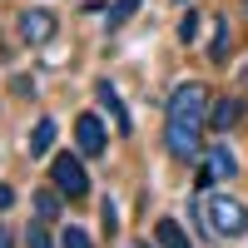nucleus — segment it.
Here are the masks:
<instances>
[{
    "label": "nucleus",
    "mask_w": 248,
    "mask_h": 248,
    "mask_svg": "<svg viewBox=\"0 0 248 248\" xmlns=\"http://www.w3.org/2000/svg\"><path fill=\"white\" fill-rule=\"evenodd\" d=\"M203 129H209L203 114H164V154L174 164H194L203 154Z\"/></svg>",
    "instance_id": "obj_1"
},
{
    "label": "nucleus",
    "mask_w": 248,
    "mask_h": 248,
    "mask_svg": "<svg viewBox=\"0 0 248 248\" xmlns=\"http://www.w3.org/2000/svg\"><path fill=\"white\" fill-rule=\"evenodd\" d=\"M50 184L70 203L75 199H90V169H85V154L79 149H55L50 154Z\"/></svg>",
    "instance_id": "obj_2"
},
{
    "label": "nucleus",
    "mask_w": 248,
    "mask_h": 248,
    "mask_svg": "<svg viewBox=\"0 0 248 248\" xmlns=\"http://www.w3.org/2000/svg\"><path fill=\"white\" fill-rule=\"evenodd\" d=\"M203 214H209L214 238H243V233H248V203L233 199V194H214V199H203Z\"/></svg>",
    "instance_id": "obj_3"
},
{
    "label": "nucleus",
    "mask_w": 248,
    "mask_h": 248,
    "mask_svg": "<svg viewBox=\"0 0 248 248\" xmlns=\"http://www.w3.org/2000/svg\"><path fill=\"white\" fill-rule=\"evenodd\" d=\"M75 149L85 154V159H99L109 149V134H105V119H99L94 109H85V114H75Z\"/></svg>",
    "instance_id": "obj_4"
},
{
    "label": "nucleus",
    "mask_w": 248,
    "mask_h": 248,
    "mask_svg": "<svg viewBox=\"0 0 248 248\" xmlns=\"http://www.w3.org/2000/svg\"><path fill=\"white\" fill-rule=\"evenodd\" d=\"M243 119H248V99H243V94H214V105H209V129H214V134L238 129Z\"/></svg>",
    "instance_id": "obj_5"
},
{
    "label": "nucleus",
    "mask_w": 248,
    "mask_h": 248,
    "mask_svg": "<svg viewBox=\"0 0 248 248\" xmlns=\"http://www.w3.org/2000/svg\"><path fill=\"white\" fill-rule=\"evenodd\" d=\"M50 35H55V15L50 10H25L20 15V40L25 45H45Z\"/></svg>",
    "instance_id": "obj_6"
},
{
    "label": "nucleus",
    "mask_w": 248,
    "mask_h": 248,
    "mask_svg": "<svg viewBox=\"0 0 248 248\" xmlns=\"http://www.w3.org/2000/svg\"><path fill=\"white\" fill-rule=\"evenodd\" d=\"M94 99H99V105H105V109L114 114L119 134H129V129H134V124H129V105H124V99H119V90L109 85V79H94Z\"/></svg>",
    "instance_id": "obj_7"
},
{
    "label": "nucleus",
    "mask_w": 248,
    "mask_h": 248,
    "mask_svg": "<svg viewBox=\"0 0 248 248\" xmlns=\"http://www.w3.org/2000/svg\"><path fill=\"white\" fill-rule=\"evenodd\" d=\"M65 194L55 189V184H40L35 189V218H45V223H60V214H65Z\"/></svg>",
    "instance_id": "obj_8"
},
{
    "label": "nucleus",
    "mask_w": 248,
    "mask_h": 248,
    "mask_svg": "<svg viewBox=\"0 0 248 248\" xmlns=\"http://www.w3.org/2000/svg\"><path fill=\"white\" fill-rule=\"evenodd\" d=\"M55 134H60V129H55V119H50V114H40V119H35V129H30V154H35V159H45V154L55 149Z\"/></svg>",
    "instance_id": "obj_9"
},
{
    "label": "nucleus",
    "mask_w": 248,
    "mask_h": 248,
    "mask_svg": "<svg viewBox=\"0 0 248 248\" xmlns=\"http://www.w3.org/2000/svg\"><path fill=\"white\" fill-rule=\"evenodd\" d=\"M154 243H159V248H194L179 218H159V223H154Z\"/></svg>",
    "instance_id": "obj_10"
},
{
    "label": "nucleus",
    "mask_w": 248,
    "mask_h": 248,
    "mask_svg": "<svg viewBox=\"0 0 248 248\" xmlns=\"http://www.w3.org/2000/svg\"><path fill=\"white\" fill-rule=\"evenodd\" d=\"M214 179H233L238 174V159L229 154V144H209V164H203Z\"/></svg>",
    "instance_id": "obj_11"
},
{
    "label": "nucleus",
    "mask_w": 248,
    "mask_h": 248,
    "mask_svg": "<svg viewBox=\"0 0 248 248\" xmlns=\"http://www.w3.org/2000/svg\"><path fill=\"white\" fill-rule=\"evenodd\" d=\"M229 45H233V25H229V20H214V45H209V60H214V65H223V60H229Z\"/></svg>",
    "instance_id": "obj_12"
},
{
    "label": "nucleus",
    "mask_w": 248,
    "mask_h": 248,
    "mask_svg": "<svg viewBox=\"0 0 248 248\" xmlns=\"http://www.w3.org/2000/svg\"><path fill=\"white\" fill-rule=\"evenodd\" d=\"M25 248H60L45 218H35V223H25Z\"/></svg>",
    "instance_id": "obj_13"
},
{
    "label": "nucleus",
    "mask_w": 248,
    "mask_h": 248,
    "mask_svg": "<svg viewBox=\"0 0 248 248\" xmlns=\"http://www.w3.org/2000/svg\"><path fill=\"white\" fill-rule=\"evenodd\" d=\"M139 5H144V0H114V5H109V15H105V30H119V25H124V20H129Z\"/></svg>",
    "instance_id": "obj_14"
},
{
    "label": "nucleus",
    "mask_w": 248,
    "mask_h": 248,
    "mask_svg": "<svg viewBox=\"0 0 248 248\" xmlns=\"http://www.w3.org/2000/svg\"><path fill=\"white\" fill-rule=\"evenodd\" d=\"M60 248H94V238H90L85 223H65V233H60Z\"/></svg>",
    "instance_id": "obj_15"
},
{
    "label": "nucleus",
    "mask_w": 248,
    "mask_h": 248,
    "mask_svg": "<svg viewBox=\"0 0 248 248\" xmlns=\"http://www.w3.org/2000/svg\"><path fill=\"white\" fill-rule=\"evenodd\" d=\"M199 25H203V20H199V15L189 10V15L179 20V45H194V40H199Z\"/></svg>",
    "instance_id": "obj_16"
},
{
    "label": "nucleus",
    "mask_w": 248,
    "mask_h": 248,
    "mask_svg": "<svg viewBox=\"0 0 248 248\" xmlns=\"http://www.w3.org/2000/svg\"><path fill=\"white\" fill-rule=\"evenodd\" d=\"M20 243H25V238H15V229L0 218V248H20Z\"/></svg>",
    "instance_id": "obj_17"
},
{
    "label": "nucleus",
    "mask_w": 248,
    "mask_h": 248,
    "mask_svg": "<svg viewBox=\"0 0 248 248\" xmlns=\"http://www.w3.org/2000/svg\"><path fill=\"white\" fill-rule=\"evenodd\" d=\"M15 209V184H0V214Z\"/></svg>",
    "instance_id": "obj_18"
},
{
    "label": "nucleus",
    "mask_w": 248,
    "mask_h": 248,
    "mask_svg": "<svg viewBox=\"0 0 248 248\" xmlns=\"http://www.w3.org/2000/svg\"><path fill=\"white\" fill-rule=\"evenodd\" d=\"M105 229H109V233L119 229V214H114V203H109V199H105Z\"/></svg>",
    "instance_id": "obj_19"
},
{
    "label": "nucleus",
    "mask_w": 248,
    "mask_h": 248,
    "mask_svg": "<svg viewBox=\"0 0 248 248\" xmlns=\"http://www.w3.org/2000/svg\"><path fill=\"white\" fill-rule=\"evenodd\" d=\"M238 10H243V15H248V0H238Z\"/></svg>",
    "instance_id": "obj_20"
},
{
    "label": "nucleus",
    "mask_w": 248,
    "mask_h": 248,
    "mask_svg": "<svg viewBox=\"0 0 248 248\" xmlns=\"http://www.w3.org/2000/svg\"><path fill=\"white\" fill-rule=\"evenodd\" d=\"M129 248H149V243H139V238H134V243H129Z\"/></svg>",
    "instance_id": "obj_21"
},
{
    "label": "nucleus",
    "mask_w": 248,
    "mask_h": 248,
    "mask_svg": "<svg viewBox=\"0 0 248 248\" xmlns=\"http://www.w3.org/2000/svg\"><path fill=\"white\" fill-rule=\"evenodd\" d=\"M179 5H189V0H179Z\"/></svg>",
    "instance_id": "obj_22"
}]
</instances>
